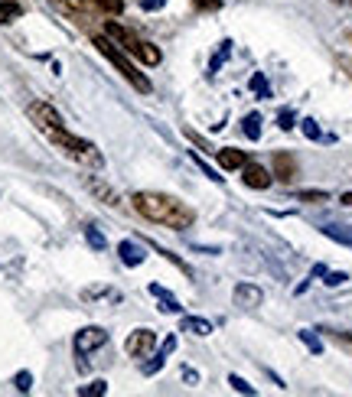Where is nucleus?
<instances>
[{
  "mask_svg": "<svg viewBox=\"0 0 352 397\" xmlns=\"http://www.w3.org/2000/svg\"><path fill=\"white\" fill-rule=\"evenodd\" d=\"M85 241H88L92 247H95V251H105V247H108L105 235H101V231H98L95 225H88V228H85Z\"/></svg>",
  "mask_w": 352,
  "mask_h": 397,
  "instance_id": "6ab92c4d",
  "label": "nucleus"
},
{
  "mask_svg": "<svg viewBox=\"0 0 352 397\" xmlns=\"http://www.w3.org/2000/svg\"><path fill=\"white\" fill-rule=\"evenodd\" d=\"M300 198H304V202H326V192H300Z\"/></svg>",
  "mask_w": 352,
  "mask_h": 397,
  "instance_id": "72a5a7b5",
  "label": "nucleus"
},
{
  "mask_svg": "<svg viewBox=\"0 0 352 397\" xmlns=\"http://www.w3.org/2000/svg\"><path fill=\"white\" fill-rule=\"evenodd\" d=\"M216 160H219L222 170H241L248 163V153L235 150V147H222V150H216Z\"/></svg>",
  "mask_w": 352,
  "mask_h": 397,
  "instance_id": "9b49d317",
  "label": "nucleus"
},
{
  "mask_svg": "<svg viewBox=\"0 0 352 397\" xmlns=\"http://www.w3.org/2000/svg\"><path fill=\"white\" fill-rule=\"evenodd\" d=\"M118 254H121V261L127 267H141L143 257H147V251H143L137 241H131V238H127V241H121V245H118Z\"/></svg>",
  "mask_w": 352,
  "mask_h": 397,
  "instance_id": "ddd939ff",
  "label": "nucleus"
},
{
  "mask_svg": "<svg viewBox=\"0 0 352 397\" xmlns=\"http://www.w3.org/2000/svg\"><path fill=\"white\" fill-rule=\"evenodd\" d=\"M95 46H98V52H101V56H105L108 62H111V66H115L118 72H121V75L131 82L134 92H141V95H150V92H153L150 78L143 75V72H137V66H134L131 59H127V52L118 46L115 39L105 36V33H98V36H95Z\"/></svg>",
  "mask_w": 352,
  "mask_h": 397,
  "instance_id": "f03ea898",
  "label": "nucleus"
},
{
  "mask_svg": "<svg viewBox=\"0 0 352 397\" xmlns=\"http://www.w3.org/2000/svg\"><path fill=\"white\" fill-rule=\"evenodd\" d=\"M141 3V10H147V13H157V10L167 7V0H137Z\"/></svg>",
  "mask_w": 352,
  "mask_h": 397,
  "instance_id": "7c9ffc66",
  "label": "nucleus"
},
{
  "mask_svg": "<svg viewBox=\"0 0 352 397\" xmlns=\"http://www.w3.org/2000/svg\"><path fill=\"white\" fill-rule=\"evenodd\" d=\"M108 342V332L101 329V326H85V329L76 332V339H72V349H76V355L82 361H78V368H85V355H92L95 349H101Z\"/></svg>",
  "mask_w": 352,
  "mask_h": 397,
  "instance_id": "39448f33",
  "label": "nucleus"
},
{
  "mask_svg": "<svg viewBox=\"0 0 352 397\" xmlns=\"http://www.w3.org/2000/svg\"><path fill=\"white\" fill-rule=\"evenodd\" d=\"M95 3L105 10V13H121V10H124L121 0H95Z\"/></svg>",
  "mask_w": 352,
  "mask_h": 397,
  "instance_id": "c756f323",
  "label": "nucleus"
},
{
  "mask_svg": "<svg viewBox=\"0 0 352 397\" xmlns=\"http://www.w3.org/2000/svg\"><path fill=\"white\" fill-rule=\"evenodd\" d=\"M229 384L238 391V394H258V391L251 388V384H248V381L241 378V375H229Z\"/></svg>",
  "mask_w": 352,
  "mask_h": 397,
  "instance_id": "5701e85b",
  "label": "nucleus"
},
{
  "mask_svg": "<svg viewBox=\"0 0 352 397\" xmlns=\"http://www.w3.org/2000/svg\"><path fill=\"white\" fill-rule=\"evenodd\" d=\"M323 277H326V280H323L326 287H343L346 280H349V274H343V270H326Z\"/></svg>",
  "mask_w": 352,
  "mask_h": 397,
  "instance_id": "393cba45",
  "label": "nucleus"
},
{
  "mask_svg": "<svg viewBox=\"0 0 352 397\" xmlns=\"http://www.w3.org/2000/svg\"><path fill=\"white\" fill-rule=\"evenodd\" d=\"M294 121H297V114L287 108V111H281V117H277V124H281V131H294Z\"/></svg>",
  "mask_w": 352,
  "mask_h": 397,
  "instance_id": "cd10ccee",
  "label": "nucleus"
},
{
  "mask_svg": "<svg viewBox=\"0 0 352 397\" xmlns=\"http://www.w3.org/2000/svg\"><path fill=\"white\" fill-rule=\"evenodd\" d=\"M274 176L281 182H290L297 176V160H294V153H274Z\"/></svg>",
  "mask_w": 352,
  "mask_h": 397,
  "instance_id": "f8f14e48",
  "label": "nucleus"
},
{
  "mask_svg": "<svg viewBox=\"0 0 352 397\" xmlns=\"http://www.w3.org/2000/svg\"><path fill=\"white\" fill-rule=\"evenodd\" d=\"M199 10H209V13H216V10H222V0H192Z\"/></svg>",
  "mask_w": 352,
  "mask_h": 397,
  "instance_id": "2f4dec72",
  "label": "nucleus"
},
{
  "mask_svg": "<svg viewBox=\"0 0 352 397\" xmlns=\"http://www.w3.org/2000/svg\"><path fill=\"white\" fill-rule=\"evenodd\" d=\"M241 131H245V137H251V140H258L261 137V114L251 111L241 117Z\"/></svg>",
  "mask_w": 352,
  "mask_h": 397,
  "instance_id": "f3484780",
  "label": "nucleus"
},
{
  "mask_svg": "<svg viewBox=\"0 0 352 397\" xmlns=\"http://www.w3.org/2000/svg\"><path fill=\"white\" fill-rule=\"evenodd\" d=\"M336 3H352V0H336Z\"/></svg>",
  "mask_w": 352,
  "mask_h": 397,
  "instance_id": "c9c22d12",
  "label": "nucleus"
},
{
  "mask_svg": "<svg viewBox=\"0 0 352 397\" xmlns=\"http://www.w3.org/2000/svg\"><path fill=\"white\" fill-rule=\"evenodd\" d=\"M300 342H304V345L314 352V355H320V352H323V342L314 335V329H300Z\"/></svg>",
  "mask_w": 352,
  "mask_h": 397,
  "instance_id": "aec40b11",
  "label": "nucleus"
},
{
  "mask_svg": "<svg viewBox=\"0 0 352 397\" xmlns=\"http://www.w3.org/2000/svg\"><path fill=\"white\" fill-rule=\"evenodd\" d=\"M339 202H343V205H352V192H346V196L339 198Z\"/></svg>",
  "mask_w": 352,
  "mask_h": 397,
  "instance_id": "f704fd0d",
  "label": "nucleus"
},
{
  "mask_svg": "<svg viewBox=\"0 0 352 397\" xmlns=\"http://www.w3.org/2000/svg\"><path fill=\"white\" fill-rule=\"evenodd\" d=\"M29 121L36 124L43 133H49V131H59V127H66V121H62V114L52 108V104H46V101H33L29 104Z\"/></svg>",
  "mask_w": 352,
  "mask_h": 397,
  "instance_id": "423d86ee",
  "label": "nucleus"
},
{
  "mask_svg": "<svg viewBox=\"0 0 352 397\" xmlns=\"http://www.w3.org/2000/svg\"><path fill=\"white\" fill-rule=\"evenodd\" d=\"M46 137L56 143L59 150L66 153L69 160L82 163V166H92V170H101L105 157H101V150H98L95 143H88V140H82V137H76V133H69L66 127H59V131H49Z\"/></svg>",
  "mask_w": 352,
  "mask_h": 397,
  "instance_id": "20e7f679",
  "label": "nucleus"
},
{
  "mask_svg": "<svg viewBox=\"0 0 352 397\" xmlns=\"http://www.w3.org/2000/svg\"><path fill=\"white\" fill-rule=\"evenodd\" d=\"M13 384H17L20 394H29V388H33V375H29V371H20L17 378H13Z\"/></svg>",
  "mask_w": 352,
  "mask_h": 397,
  "instance_id": "b1692460",
  "label": "nucleus"
},
{
  "mask_svg": "<svg viewBox=\"0 0 352 397\" xmlns=\"http://www.w3.org/2000/svg\"><path fill=\"white\" fill-rule=\"evenodd\" d=\"M153 349H157V332L153 329H134L127 335V342H124V352L131 359H147Z\"/></svg>",
  "mask_w": 352,
  "mask_h": 397,
  "instance_id": "0eeeda50",
  "label": "nucleus"
},
{
  "mask_svg": "<svg viewBox=\"0 0 352 397\" xmlns=\"http://www.w3.org/2000/svg\"><path fill=\"white\" fill-rule=\"evenodd\" d=\"M229 52H232V43H229V39H225V43H222V49H219V52H216V59H212V62H209V75H216V72H219V66H222V62H225V59H229Z\"/></svg>",
  "mask_w": 352,
  "mask_h": 397,
  "instance_id": "412c9836",
  "label": "nucleus"
},
{
  "mask_svg": "<svg viewBox=\"0 0 352 397\" xmlns=\"http://www.w3.org/2000/svg\"><path fill=\"white\" fill-rule=\"evenodd\" d=\"M23 17V7H20L17 0H0V27L3 23H13V20Z\"/></svg>",
  "mask_w": 352,
  "mask_h": 397,
  "instance_id": "dca6fc26",
  "label": "nucleus"
},
{
  "mask_svg": "<svg viewBox=\"0 0 352 397\" xmlns=\"http://www.w3.org/2000/svg\"><path fill=\"white\" fill-rule=\"evenodd\" d=\"M251 92H255L258 98H271V88H267V82H265V75H261V72H255V75H251Z\"/></svg>",
  "mask_w": 352,
  "mask_h": 397,
  "instance_id": "4be33fe9",
  "label": "nucleus"
},
{
  "mask_svg": "<svg viewBox=\"0 0 352 397\" xmlns=\"http://www.w3.org/2000/svg\"><path fill=\"white\" fill-rule=\"evenodd\" d=\"M147 290H150V296H157V300H160V306H157L160 312H180V310H183L180 300H176V296H173L170 290H163L160 284H150Z\"/></svg>",
  "mask_w": 352,
  "mask_h": 397,
  "instance_id": "4468645a",
  "label": "nucleus"
},
{
  "mask_svg": "<svg viewBox=\"0 0 352 397\" xmlns=\"http://www.w3.org/2000/svg\"><path fill=\"white\" fill-rule=\"evenodd\" d=\"M131 205L141 218L157 222L163 228H173V231H186L196 222V212L186 202H180V198H173V196H163V192H134Z\"/></svg>",
  "mask_w": 352,
  "mask_h": 397,
  "instance_id": "f257e3e1",
  "label": "nucleus"
},
{
  "mask_svg": "<svg viewBox=\"0 0 352 397\" xmlns=\"http://www.w3.org/2000/svg\"><path fill=\"white\" fill-rule=\"evenodd\" d=\"M183 332H192V335H212V322L209 319H199V316H186L183 319Z\"/></svg>",
  "mask_w": 352,
  "mask_h": 397,
  "instance_id": "2eb2a0df",
  "label": "nucleus"
},
{
  "mask_svg": "<svg viewBox=\"0 0 352 397\" xmlns=\"http://www.w3.org/2000/svg\"><path fill=\"white\" fill-rule=\"evenodd\" d=\"M333 339L343 345V349H349L352 352V332H333Z\"/></svg>",
  "mask_w": 352,
  "mask_h": 397,
  "instance_id": "473e14b6",
  "label": "nucleus"
},
{
  "mask_svg": "<svg viewBox=\"0 0 352 397\" xmlns=\"http://www.w3.org/2000/svg\"><path fill=\"white\" fill-rule=\"evenodd\" d=\"M101 394H108V381H101V378L78 388V397H101Z\"/></svg>",
  "mask_w": 352,
  "mask_h": 397,
  "instance_id": "a211bd4d",
  "label": "nucleus"
},
{
  "mask_svg": "<svg viewBox=\"0 0 352 397\" xmlns=\"http://www.w3.org/2000/svg\"><path fill=\"white\" fill-rule=\"evenodd\" d=\"M85 189L98 198V202H105V205H118V192L108 186L101 176H85Z\"/></svg>",
  "mask_w": 352,
  "mask_h": 397,
  "instance_id": "9d476101",
  "label": "nucleus"
},
{
  "mask_svg": "<svg viewBox=\"0 0 352 397\" xmlns=\"http://www.w3.org/2000/svg\"><path fill=\"white\" fill-rule=\"evenodd\" d=\"M300 124H304V133H307V137H310V140H323V133H320V127H316V121H314V117H304V121H300Z\"/></svg>",
  "mask_w": 352,
  "mask_h": 397,
  "instance_id": "a878e982",
  "label": "nucleus"
},
{
  "mask_svg": "<svg viewBox=\"0 0 352 397\" xmlns=\"http://www.w3.org/2000/svg\"><path fill=\"white\" fill-rule=\"evenodd\" d=\"M232 300H235V306H241V310H255V306H261L265 294H261V287H255V284H238Z\"/></svg>",
  "mask_w": 352,
  "mask_h": 397,
  "instance_id": "1a4fd4ad",
  "label": "nucleus"
},
{
  "mask_svg": "<svg viewBox=\"0 0 352 397\" xmlns=\"http://www.w3.org/2000/svg\"><path fill=\"white\" fill-rule=\"evenodd\" d=\"M192 160H196V163H199V170H202V173H206V176H209V180H212V182H222V176H219V173H216V170H212V166H209V163H206V160H202V157H199V153H192Z\"/></svg>",
  "mask_w": 352,
  "mask_h": 397,
  "instance_id": "bb28decb",
  "label": "nucleus"
},
{
  "mask_svg": "<svg viewBox=\"0 0 352 397\" xmlns=\"http://www.w3.org/2000/svg\"><path fill=\"white\" fill-rule=\"evenodd\" d=\"M323 231L336 241H343V245H352V231H343V228H323Z\"/></svg>",
  "mask_w": 352,
  "mask_h": 397,
  "instance_id": "c85d7f7f",
  "label": "nucleus"
},
{
  "mask_svg": "<svg viewBox=\"0 0 352 397\" xmlns=\"http://www.w3.org/2000/svg\"><path fill=\"white\" fill-rule=\"evenodd\" d=\"M241 173H245V186L248 189H267L271 182H274V176L261 166V163H251L248 160L245 166H241Z\"/></svg>",
  "mask_w": 352,
  "mask_h": 397,
  "instance_id": "6e6552de",
  "label": "nucleus"
},
{
  "mask_svg": "<svg viewBox=\"0 0 352 397\" xmlns=\"http://www.w3.org/2000/svg\"><path fill=\"white\" fill-rule=\"evenodd\" d=\"M105 36H111L118 43V46L127 52V56H134V59H141L143 66H160V49L153 46V43H147V39H141L134 29H127V27H121V23H115V20H108L105 23Z\"/></svg>",
  "mask_w": 352,
  "mask_h": 397,
  "instance_id": "7ed1b4c3",
  "label": "nucleus"
}]
</instances>
